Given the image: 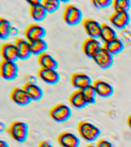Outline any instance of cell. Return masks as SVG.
Returning <instances> with one entry per match:
<instances>
[{"label":"cell","instance_id":"obj_5","mask_svg":"<svg viewBox=\"0 0 131 147\" xmlns=\"http://www.w3.org/2000/svg\"><path fill=\"white\" fill-rule=\"evenodd\" d=\"M92 59L99 67L103 70L110 68L113 64V61H114L113 55H111L103 47L99 49Z\"/></svg>","mask_w":131,"mask_h":147},{"label":"cell","instance_id":"obj_36","mask_svg":"<svg viewBox=\"0 0 131 147\" xmlns=\"http://www.w3.org/2000/svg\"><path fill=\"white\" fill-rule=\"evenodd\" d=\"M0 147H10V146H9V143L7 142H5V140H0Z\"/></svg>","mask_w":131,"mask_h":147},{"label":"cell","instance_id":"obj_29","mask_svg":"<svg viewBox=\"0 0 131 147\" xmlns=\"http://www.w3.org/2000/svg\"><path fill=\"white\" fill-rule=\"evenodd\" d=\"M91 3L97 9H103L112 6L113 0H92Z\"/></svg>","mask_w":131,"mask_h":147},{"label":"cell","instance_id":"obj_11","mask_svg":"<svg viewBox=\"0 0 131 147\" xmlns=\"http://www.w3.org/2000/svg\"><path fill=\"white\" fill-rule=\"evenodd\" d=\"M57 141L61 147H79L80 145V140L78 136L68 131L60 133Z\"/></svg>","mask_w":131,"mask_h":147},{"label":"cell","instance_id":"obj_17","mask_svg":"<svg viewBox=\"0 0 131 147\" xmlns=\"http://www.w3.org/2000/svg\"><path fill=\"white\" fill-rule=\"evenodd\" d=\"M14 44L18 51V58L20 60L28 59L32 55L29 42L25 38H16Z\"/></svg>","mask_w":131,"mask_h":147},{"label":"cell","instance_id":"obj_22","mask_svg":"<svg viewBox=\"0 0 131 147\" xmlns=\"http://www.w3.org/2000/svg\"><path fill=\"white\" fill-rule=\"evenodd\" d=\"M118 38L117 32L110 25L106 24V23H101V31L100 38L103 43L108 42L113 40V39Z\"/></svg>","mask_w":131,"mask_h":147},{"label":"cell","instance_id":"obj_31","mask_svg":"<svg viewBox=\"0 0 131 147\" xmlns=\"http://www.w3.org/2000/svg\"><path fill=\"white\" fill-rule=\"evenodd\" d=\"M96 147H115L112 142L104 139H101L96 142Z\"/></svg>","mask_w":131,"mask_h":147},{"label":"cell","instance_id":"obj_10","mask_svg":"<svg viewBox=\"0 0 131 147\" xmlns=\"http://www.w3.org/2000/svg\"><path fill=\"white\" fill-rule=\"evenodd\" d=\"M82 25L86 34L93 38H100L101 31V23L94 18H86L82 21Z\"/></svg>","mask_w":131,"mask_h":147},{"label":"cell","instance_id":"obj_33","mask_svg":"<svg viewBox=\"0 0 131 147\" xmlns=\"http://www.w3.org/2000/svg\"><path fill=\"white\" fill-rule=\"evenodd\" d=\"M18 33V28H16V26H14L13 25H11L10 28V32H9V34L10 36H16Z\"/></svg>","mask_w":131,"mask_h":147},{"label":"cell","instance_id":"obj_26","mask_svg":"<svg viewBox=\"0 0 131 147\" xmlns=\"http://www.w3.org/2000/svg\"><path fill=\"white\" fill-rule=\"evenodd\" d=\"M11 22H9L7 18L3 17L0 18V38L2 40L7 39L10 36L9 32H10V28L11 26Z\"/></svg>","mask_w":131,"mask_h":147},{"label":"cell","instance_id":"obj_12","mask_svg":"<svg viewBox=\"0 0 131 147\" xmlns=\"http://www.w3.org/2000/svg\"><path fill=\"white\" fill-rule=\"evenodd\" d=\"M9 96L12 102L21 107L28 105L32 102V100L22 87H13L10 92Z\"/></svg>","mask_w":131,"mask_h":147},{"label":"cell","instance_id":"obj_14","mask_svg":"<svg viewBox=\"0 0 131 147\" xmlns=\"http://www.w3.org/2000/svg\"><path fill=\"white\" fill-rule=\"evenodd\" d=\"M103 47L98 39L93 38H87L84 40L82 43V51L87 57L93 58L100 48Z\"/></svg>","mask_w":131,"mask_h":147},{"label":"cell","instance_id":"obj_25","mask_svg":"<svg viewBox=\"0 0 131 147\" xmlns=\"http://www.w3.org/2000/svg\"><path fill=\"white\" fill-rule=\"evenodd\" d=\"M81 92H82L83 96L84 97L85 100H86L88 105L89 104H94L96 103L97 94V92L94 89L93 84L82 90Z\"/></svg>","mask_w":131,"mask_h":147},{"label":"cell","instance_id":"obj_32","mask_svg":"<svg viewBox=\"0 0 131 147\" xmlns=\"http://www.w3.org/2000/svg\"><path fill=\"white\" fill-rule=\"evenodd\" d=\"M37 147H54L52 144L49 142L47 140H41V142H39L38 146Z\"/></svg>","mask_w":131,"mask_h":147},{"label":"cell","instance_id":"obj_4","mask_svg":"<svg viewBox=\"0 0 131 147\" xmlns=\"http://www.w3.org/2000/svg\"><path fill=\"white\" fill-rule=\"evenodd\" d=\"M71 109L64 103H57L49 110L50 117L57 123H64L68 120L71 118Z\"/></svg>","mask_w":131,"mask_h":147},{"label":"cell","instance_id":"obj_37","mask_svg":"<svg viewBox=\"0 0 131 147\" xmlns=\"http://www.w3.org/2000/svg\"><path fill=\"white\" fill-rule=\"evenodd\" d=\"M126 123H127V125H128L129 128L131 129V113L128 116L127 119H126Z\"/></svg>","mask_w":131,"mask_h":147},{"label":"cell","instance_id":"obj_16","mask_svg":"<svg viewBox=\"0 0 131 147\" xmlns=\"http://www.w3.org/2000/svg\"><path fill=\"white\" fill-rule=\"evenodd\" d=\"M1 55L2 60L8 61L16 62L19 59L17 48L11 42H5L1 45Z\"/></svg>","mask_w":131,"mask_h":147},{"label":"cell","instance_id":"obj_38","mask_svg":"<svg viewBox=\"0 0 131 147\" xmlns=\"http://www.w3.org/2000/svg\"><path fill=\"white\" fill-rule=\"evenodd\" d=\"M85 147H96V146H94V145L90 144V145H87V146H86Z\"/></svg>","mask_w":131,"mask_h":147},{"label":"cell","instance_id":"obj_30","mask_svg":"<svg viewBox=\"0 0 131 147\" xmlns=\"http://www.w3.org/2000/svg\"><path fill=\"white\" fill-rule=\"evenodd\" d=\"M24 84H37L38 80H37L36 76L33 74H26L23 78Z\"/></svg>","mask_w":131,"mask_h":147},{"label":"cell","instance_id":"obj_27","mask_svg":"<svg viewBox=\"0 0 131 147\" xmlns=\"http://www.w3.org/2000/svg\"><path fill=\"white\" fill-rule=\"evenodd\" d=\"M112 7L115 11L128 12L130 9L131 1L130 0H113Z\"/></svg>","mask_w":131,"mask_h":147},{"label":"cell","instance_id":"obj_19","mask_svg":"<svg viewBox=\"0 0 131 147\" xmlns=\"http://www.w3.org/2000/svg\"><path fill=\"white\" fill-rule=\"evenodd\" d=\"M68 101L73 107L77 108V109H82L88 105L83 96L82 92L79 90H76L70 94Z\"/></svg>","mask_w":131,"mask_h":147},{"label":"cell","instance_id":"obj_23","mask_svg":"<svg viewBox=\"0 0 131 147\" xmlns=\"http://www.w3.org/2000/svg\"><path fill=\"white\" fill-rule=\"evenodd\" d=\"M29 14L32 19L38 22L45 20L48 13L41 2V4L40 5L29 7Z\"/></svg>","mask_w":131,"mask_h":147},{"label":"cell","instance_id":"obj_35","mask_svg":"<svg viewBox=\"0 0 131 147\" xmlns=\"http://www.w3.org/2000/svg\"><path fill=\"white\" fill-rule=\"evenodd\" d=\"M7 129H8V128H7L6 125L5 124L4 122H0V133H4L5 131L7 130Z\"/></svg>","mask_w":131,"mask_h":147},{"label":"cell","instance_id":"obj_15","mask_svg":"<svg viewBox=\"0 0 131 147\" xmlns=\"http://www.w3.org/2000/svg\"><path fill=\"white\" fill-rule=\"evenodd\" d=\"M93 86L96 90L97 96L100 97L107 98L112 96L114 92L112 85L105 80L97 79L93 81Z\"/></svg>","mask_w":131,"mask_h":147},{"label":"cell","instance_id":"obj_20","mask_svg":"<svg viewBox=\"0 0 131 147\" xmlns=\"http://www.w3.org/2000/svg\"><path fill=\"white\" fill-rule=\"evenodd\" d=\"M22 87L25 90L32 101H39L43 97V90L38 84H23Z\"/></svg>","mask_w":131,"mask_h":147},{"label":"cell","instance_id":"obj_7","mask_svg":"<svg viewBox=\"0 0 131 147\" xmlns=\"http://www.w3.org/2000/svg\"><path fill=\"white\" fill-rule=\"evenodd\" d=\"M25 38L28 41L44 38L46 35L45 28L37 23H32L25 28L24 31Z\"/></svg>","mask_w":131,"mask_h":147},{"label":"cell","instance_id":"obj_18","mask_svg":"<svg viewBox=\"0 0 131 147\" xmlns=\"http://www.w3.org/2000/svg\"><path fill=\"white\" fill-rule=\"evenodd\" d=\"M38 63L41 67L46 69H55L57 70L58 67V63L55 58L49 53L45 52L37 57Z\"/></svg>","mask_w":131,"mask_h":147},{"label":"cell","instance_id":"obj_1","mask_svg":"<svg viewBox=\"0 0 131 147\" xmlns=\"http://www.w3.org/2000/svg\"><path fill=\"white\" fill-rule=\"evenodd\" d=\"M7 132L12 140L19 143H23L28 139L29 127L25 122L16 120L11 123L8 127Z\"/></svg>","mask_w":131,"mask_h":147},{"label":"cell","instance_id":"obj_9","mask_svg":"<svg viewBox=\"0 0 131 147\" xmlns=\"http://www.w3.org/2000/svg\"><path fill=\"white\" fill-rule=\"evenodd\" d=\"M70 82L72 87L79 90H82L93 84L91 78L83 72H75L72 74L70 78Z\"/></svg>","mask_w":131,"mask_h":147},{"label":"cell","instance_id":"obj_24","mask_svg":"<svg viewBox=\"0 0 131 147\" xmlns=\"http://www.w3.org/2000/svg\"><path fill=\"white\" fill-rule=\"evenodd\" d=\"M28 42L30 44V48H31L32 55H37V57L46 52V51L48 49V43L44 38L38 39L35 41H28Z\"/></svg>","mask_w":131,"mask_h":147},{"label":"cell","instance_id":"obj_21","mask_svg":"<svg viewBox=\"0 0 131 147\" xmlns=\"http://www.w3.org/2000/svg\"><path fill=\"white\" fill-rule=\"evenodd\" d=\"M103 47L112 55H116L123 51L124 49V44L121 39L117 38L112 41L103 43Z\"/></svg>","mask_w":131,"mask_h":147},{"label":"cell","instance_id":"obj_13","mask_svg":"<svg viewBox=\"0 0 131 147\" xmlns=\"http://www.w3.org/2000/svg\"><path fill=\"white\" fill-rule=\"evenodd\" d=\"M37 75L42 81L48 84H56L60 81L61 76L55 69L40 68L38 70Z\"/></svg>","mask_w":131,"mask_h":147},{"label":"cell","instance_id":"obj_34","mask_svg":"<svg viewBox=\"0 0 131 147\" xmlns=\"http://www.w3.org/2000/svg\"><path fill=\"white\" fill-rule=\"evenodd\" d=\"M42 1H40V0H28L27 3L28 4L29 7L32 6H35V5H38L41 4Z\"/></svg>","mask_w":131,"mask_h":147},{"label":"cell","instance_id":"obj_2","mask_svg":"<svg viewBox=\"0 0 131 147\" xmlns=\"http://www.w3.org/2000/svg\"><path fill=\"white\" fill-rule=\"evenodd\" d=\"M77 129L80 137L88 142L96 141L101 133L98 126L88 121H80Z\"/></svg>","mask_w":131,"mask_h":147},{"label":"cell","instance_id":"obj_6","mask_svg":"<svg viewBox=\"0 0 131 147\" xmlns=\"http://www.w3.org/2000/svg\"><path fill=\"white\" fill-rule=\"evenodd\" d=\"M18 74V66L16 62L2 60L0 64V75L5 80H15Z\"/></svg>","mask_w":131,"mask_h":147},{"label":"cell","instance_id":"obj_8","mask_svg":"<svg viewBox=\"0 0 131 147\" xmlns=\"http://www.w3.org/2000/svg\"><path fill=\"white\" fill-rule=\"evenodd\" d=\"M110 24L117 29H125L130 22L129 12L125 11H113L109 16Z\"/></svg>","mask_w":131,"mask_h":147},{"label":"cell","instance_id":"obj_28","mask_svg":"<svg viewBox=\"0 0 131 147\" xmlns=\"http://www.w3.org/2000/svg\"><path fill=\"white\" fill-rule=\"evenodd\" d=\"M42 5L48 14H52L59 9L61 2L58 0H43Z\"/></svg>","mask_w":131,"mask_h":147},{"label":"cell","instance_id":"obj_3","mask_svg":"<svg viewBox=\"0 0 131 147\" xmlns=\"http://www.w3.org/2000/svg\"><path fill=\"white\" fill-rule=\"evenodd\" d=\"M62 18L64 22L69 26L78 25L84 20L82 11L78 7L72 4H68L64 7Z\"/></svg>","mask_w":131,"mask_h":147}]
</instances>
